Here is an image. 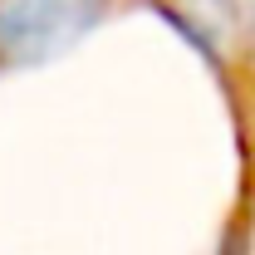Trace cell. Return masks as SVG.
I'll use <instances>...</instances> for the list:
<instances>
[{
	"instance_id": "cell-1",
	"label": "cell",
	"mask_w": 255,
	"mask_h": 255,
	"mask_svg": "<svg viewBox=\"0 0 255 255\" xmlns=\"http://www.w3.org/2000/svg\"><path fill=\"white\" fill-rule=\"evenodd\" d=\"M113 0H0V74L44 69L108 20Z\"/></svg>"
},
{
	"instance_id": "cell-2",
	"label": "cell",
	"mask_w": 255,
	"mask_h": 255,
	"mask_svg": "<svg viewBox=\"0 0 255 255\" xmlns=\"http://www.w3.org/2000/svg\"><path fill=\"white\" fill-rule=\"evenodd\" d=\"M246 20H251V30H255V0H246Z\"/></svg>"
},
{
	"instance_id": "cell-3",
	"label": "cell",
	"mask_w": 255,
	"mask_h": 255,
	"mask_svg": "<svg viewBox=\"0 0 255 255\" xmlns=\"http://www.w3.org/2000/svg\"><path fill=\"white\" fill-rule=\"evenodd\" d=\"M221 255H246V246H226V251Z\"/></svg>"
}]
</instances>
